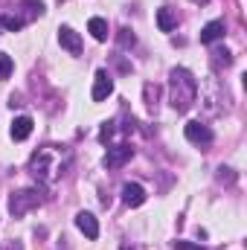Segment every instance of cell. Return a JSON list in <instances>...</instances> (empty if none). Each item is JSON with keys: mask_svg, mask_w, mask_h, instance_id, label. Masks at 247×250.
<instances>
[{"mask_svg": "<svg viewBox=\"0 0 247 250\" xmlns=\"http://www.w3.org/2000/svg\"><path fill=\"white\" fill-rule=\"evenodd\" d=\"M131 157H134V148H131L128 143L111 146V148H108V154H105V166H108V169H120V166H125Z\"/></svg>", "mask_w": 247, "mask_h": 250, "instance_id": "cell-4", "label": "cell"}, {"mask_svg": "<svg viewBox=\"0 0 247 250\" xmlns=\"http://www.w3.org/2000/svg\"><path fill=\"white\" fill-rule=\"evenodd\" d=\"M0 32H3V26H0Z\"/></svg>", "mask_w": 247, "mask_h": 250, "instance_id": "cell-23", "label": "cell"}, {"mask_svg": "<svg viewBox=\"0 0 247 250\" xmlns=\"http://www.w3.org/2000/svg\"><path fill=\"white\" fill-rule=\"evenodd\" d=\"M212 56H215V59H212L215 64H224V67H230V64H233V59H230V53H227V50H215Z\"/></svg>", "mask_w": 247, "mask_h": 250, "instance_id": "cell-17", "label": "cell"}, {"mask_svg": "<svg viewBox=\"0 0 247 250\" xmlns=\"http://www.w3.org/2000/svg\"><path fill=\"white\" fill-rule=\"evenodd\" d=\"M59 44H62L70 56H79L82 53V35L76 29H70V26H62L59 29Z\"/></svg>", "mask_w": 247, "mask_h": 250, "instance_id": "cell-6", "label": "cell"}, {"mask_svg": "<svg viewBox=\"0 0 247 250\" xmlns=\"http://www.w3.org/2000/svg\"><path fill=\"white\" fill-rule=\"evenodd\" d=\"M41 204V198H38V192L35 189H18V192H12V201H9V209H12V215L15 218H23L29 209H35Z\"/></svg>", "mask_w": 247, "mask_h": 250, "instance_id": "cell-2", "label": "cell"}, {"mask_svg": "<svg viewBox=\"0 0 247 250\" xmlns=\"http://www.w3.org/2000/svg\"><path fill=\"white\" fill-rule=\"evenodd\" d=\"M218 38H224V21H209V23L201 29V41H204V44H212V41H218Z\"/></svg>", "mask_w": 247, "mask_h": 250, "instance_id": "cell-11", "label": "cell"}, {"mask_svg": "<svg viewBox=\"0 0 247 250\" xmlns=\"http://www.w3.org/2000/svg\"><path fill=\"white\" fill-rule=\"evenodd\" d=\"M23 18H15V15H6V18H0V26L6 29V32H18V29H23Z\"/></svg>", "mask_w": 247, "mask_h": 250, "instance_id": "cell-13", "label": "cell"}, {"mask_svg": "<svg viewBox=\"0 0 247 250\" xmlns=\"http://www.w3.org/2000/svg\"><path fill=\"white\" fill-rule=\"evenodd\" d=\"M12 70H15L12 59H9L6 53H0V82H3V79H9V76H12Z\"/></svg>", "mask_w": 247, "mask_h": 250, "instance_id": "cell-14", "label": "cell"}, {"mask_svg": "<svg viewBox=\"0 0 247 250\" xmlns=\"http://www.w3.org/2000/svg\"><path fill=\"white\" fill-rule=\"evenodd\" d=\"M198 99V79L186 70V67H175L169 73V102L178 114H186Z\"/></svg>", "mask_w": 247, "mask_h": 250, "instance_id": "cell-1", "label": "cell"}, {"mask_svg": "<svg viewBox=\"0 0 247 250\" xmlns=\"http://www.w3.org/2000/svg\"><path fill=\"white\" fill-rule=\"evenodd\" d=\"M21 6H26L32 18H41V15H44V3H41V0H21Z\"/></svg>", "mask_w": 247, "mask_h": 250, "instance_id": "cell-15", "label": "cell"}, {"mask_svg": "<svg viewBox=\"0 0 247 250\" xmlns=\"http://www.w3.org/2000/svg\"><path fill=\"white\" fill-rule=\"evenodd\" d=\"M192 3H198V6H204V3H209V0H192Z\"/></svg>", "mask_w": 247, "mask_h": 250, "instance_id": "cell-22", "label": "cell"}, {"mask_svg": "<svg viewBox=\"0 0 247 250\" xmlns=\"http://www.w3.org/2000/svg\"><path fill=\"white\" fill-rule=\"evenodd\" d=\"M184 134H186V140H189V143H195V146H209V143L215 140L212 128H209V125H204V123H186Z\"/></svg>", "mask_w": 247, "mask_h": 250, "instance_id": "cell-3", "label": "cell"}, {"mask_svg": "<svg viewBox=\"0 0 247 250\" xmlns=\"http://www.w3.org/2000/svg\"><path fill=\"white\" fill-rule=\"evenodd\" d=\"M117 41H120V47H134V44H137V38H134V32H131V29H120Z\"/></svg>", "mask_w": 247, "mask_h": 250, "instance_id": "cell-16", "label": "cell"}, {"mask_svg": "<svg viewBox=\"0 0 247 250\" xmlns=\"http://www.w3.org/2000/svg\"><path fill=\"white\" fill-rule=\"evenodd\" d=\"M9 134H12V140H26L29 134H32V117H15V123L9 128Z\"/></svg>", "mask_w": 247, "mask_h": 250, "instance_id": "cell-10", "label": "cell"}, {"mask_svg": "<svg viewBox=\"0 0 247 250\" xmlns=\"http://www.w3.org/2000/svg\"><path fill=\"white\" fill-rule=\"evenodd\" d=\"M87 32H90L96 41H108V21H105V18H90V21H87Z\"/></svg>", "mask_w": 247, "mask_h": 250, "instance_id": "cell-12", "label": "cell"}, {"mask_svg": "<svg viewBox=\"0 0 247 250\" xmlns=\"http://www.w3.org/2000/svg\"><path fill=\"white\" fill-rule=\"evenodd\" d=\"M157 26H160V32H172V29L178 26V12H175L172 6L157 9Z\"/></svg>", "mask_w": 247, "mask_h": 250, "instance_id": "cell-8", "label": "cell"}, {"mask_svg": "<svg viewBox=\"0 0 247 250\" xmlns=\"http://www.w3.org/2000/svg\"><path fill=\"white\" fill-rule=\"evenodd\" d=\"M76 227H79L87 239H96V236H99V224H96V218H93L90 212H79V215H76Z\"/></svg>", "mask_w": 247, "mask_h": 250, "instance_id": "cell-9", "label": "cell"}, {"mask_svg": "<svg viewBox=\"0 0 247 250\" xmlns=\"http://www.w3.org/2000/svg\"><path fill=\"white\" fill-rule=\"evenodd\" d=\"M218 181H221V184H224V181H227V184H233V181H236L233 169H224V166H221V169H218Z\"/></svg>", "mask_w": 247, "mask_h": 250, "instance_id": "cell-19", "label": "cell"}, {"mask_svg": "<svg viewBox=\"0 0 247 250\" xmlns=\"http://www.w3.org/2000/svg\"><path fill=\"white\" fill-rule=\"evenodd\" d=\"M175 250H201V245H195V242H175Z\"/></svg>", "mask_w": 247, "mask_h": 250, "instance_id": "cell-20", "label": "cell"}, {"mask_svg": "<svg viewBox=\"0 0 247 250\" xmlns=\"http://www.w3.org/2000/svg\"><path fill=\"white\" fill-rule=\"evenodd\" d=\"M114 93V82H111V76H108V70H96V82H93V102H102V99H108Z\"/></svg>", "mask_w": 247, "mask_h": 250, "instance_id": "cell-5", "label": "cell"}, {"mask_svg": "<svg viewBox=\"0 0 247 250\" xmlns=\"http://www.w3.org/2000/svg\"><path fill=\"white\" fill-rule=\"evenodd\" d=\"M145 99H148V108L157 105V84H145Z\"/></svg>", "mask_w": 247, "mask_h": 250, "instance_id": "cell-18", "label": "cell"}, {"mask_svg": "<svg viewBox=\"0 0 247 250\" xmlns=\"http://www.w3.org/2000/svg\"><path fill=\"white\" fill-rule=\"evenodd\" d=\"M111 134H114V128H111V123H105L102 134H99V140H102V143H108V140H111Z\"/></svg>", "mask_w": 247, "mask_h": 250, "instance_id": "cell-21", "label": "cell"}, {"mask_svg": "<svg viewBox=\"0 0 247 250\" xmlns=\"http://www.w3.org/2000/svg\"><path fill=\"white\" fill-rule=\"evenodd\" d=\"M123 201H125V207H143L145 204V189L140 187V184H125Z\"/></svg>", "mask_w": 247, "mask_h": 250, "instance_id": "cell-7", "label": "cell"}]
</instances>
